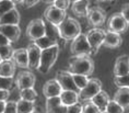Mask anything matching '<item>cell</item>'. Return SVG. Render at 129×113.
I'll list each match as a JSON object with an SVG mask.
<instances>
[{
    "mask_svg": "<svg viewBox=\"0 0 129 113\" xmlns=\"http://www.w3.org/2000/svg\"><path fill=\"white\" fill-rule=\"evenodd\" d=\"M94 62L89 55H80V56H72L69 60L68 72L75 75L91 76L94 72Z\"/></svg>",
    "mask_w": 129,
    "mask_h": 113,
    "instance_id": "6da1fadb",
    "label": "cell"
},
{
    "mask_svg": "<svg viewBox=\"0 0 129 113\" xmlns=\"http://www.w3.org/2000/svg\"><path fill=\"white\" fill-rule=\"evenodd\" d=\"M58 31L63 41H73L81 34V25L75 18L68 17L60 25H58Z\"/></svg>",
    "mask_w": 129,
    "mask_h": 113,
    "instance_id": "7a4b0ae2",
    "label": "cell"
},
{
    "mask_svg": "<svg viewBox=\"0 0 129 113\" xmlns=\"http://www.w3.org/2000/svg\"><path fill=\"white\" fill-rule=\"evenodd\" d=\"M59 52H60L59 45H55L53 47L42 51L40 66H38V70L42 74H47L50 70L51 67L55 65L58 55H59Z\"/></svg>",
    "mask_w": 129,
    "mask_h": 113,
    "instance_id": "3957f363",
    "label": "cell"
},
{
    "mask_svg": "<svg viewBox=\"0 0 129 113\" xmlns=\"http://www.w3.org/2000/svg\"><path fill=\"white\" fill-rule=\"evenodd\" d=\"M45 35H46V24L42 18L34 19L27 24L26 36L30 41L35 42Z\"/></svg>",
    "mask_w": 129,
    "mask_h": 113,
    "instance_id": "277c9868",
    "label": "cell"
},
{
    "mask_svg": "<svg viewBox=\"0 0 129 113\" xmlns=\"http://www.w3.org/2000/svg\"><path fill=\"white\" fill-rule=\"evenodd\" d=\"M107 31L113 32V33H125L129 28V23L126 21L120 12H115L113 13L107 20Z\"/></svg>",
    "mask_w": 129,
    "mask_h": 113,
    "instance_id": "5b68a950",
    "label": "cell"
},
{
    "mask_svg": "<svg viewBox=\"0 0 129 113\" xmlns=\"http://www.w3.org/2000/svg\"><path fill=\"white\" fill-rule=\"evenodd\" d=\"M102 91V82L98 78H90L88 85L79 91V98L81 101H90Z\"/></svg>",
    "mask_w": 129,
    "mask_h": 113,
    "instance_id": "8992f818",
    "label": "cell"
},
{
    "mask_svg": "<svg viewBox=\"0 0 129 113\" xmlns=\"http://www.w3.org/2000/svg\"><path fill=\"white\" fill-rule=\"evenodd\" d=\"M70 51L73 56H80V55H89L90 56L92 54V48L88 42L86 35L81 33L79 36H77L71 42Z\"/></svg>",
    "mask_w": 129,
    "mask_h": 113,
    "instance_id": "52a82bcc",
    "label": "cell"
},
{
    "mask_svg": "<svg viewBox=\"0 0 129 113\" xmlns=\"http://www.w3.org/2000/svg\"><path fill=\"white\" fill-rule=\"evenodd\" d=\"M88 42L90 44V46L92 48V53L96 54L98 51L100 50V47L103 46L105 40V35H106V31H104L103 29L100 28H93L92 30H90L88 33H85Z\"/></svg>",
    "mask_w": 129,
    "mask_h": 113,
    "instance_id": "ba28073f",
    "label": "cell"
},
{
    "mask_svg": "<svg viewBox=\"0 0 129 113\" xmlns=\"http://www.w3.org/2000/svg\"><path fill=\"white\" fill-rule=\"evenodd\" d=\"M44 17L48 21V23L58 27V25H60L66 20L67 13L64 10H61V9L55 7L54 5H50L49 7H47L46 10H45Z\"/></svg>",
    "mask_w": 129,
    "mask_h": 113,
    "instance_id": "9c48e42d",
    "label": "cell"
},
{
    "mask_svg": "<svg viewBox=\"0 0 129 113\" xmlns=\"http://www.w3.org/2000/svg\"><path fill=\"white\" fill-rule=\"evenodd\" d=\"M35 82H36V77L30 70H22L15 77V85L20 91L23 89L34 88Z\"/></svg>",
    "mask_w": 129,
    "mask_h": 113,
    "instance_id": "30bf717a",
    "label": "cell"
},
{
    "mask_svg": "<svg viewBox=\"0 0 129 113\" xmlns=\"http://www.w3.org/2000/svg\"><path fill=\"white\" fill-rule=\"evenodd\" d=\"M89 23L94 28L104 24L106 21V12L100 7H93L89 9L88 15H86Z\"/></svg>",
    "mask_w": 129,
    "mask_h": 113,
    "instance_id": "8fae6325",
    "label": "cell"
},
{
    "mask_svg": "<svg viewBox=\"0 0 129 113\" xmlns=\"http://www.w3.org/2000/svg\"><path fill=\"white\" fill-rule=\"evenodd\" d=\"M27 56H28V68L30 69H38L41 60L42 50L37 46L34 42H32L26 47Z\"/></svg>",
    "mask_w": 129,
    "mask_h": 113,
    "instance_id": "7c38bea8",
    "label": "cell"
},
{
    "mask_svg": "<svg viewBox=\"0 0 129 113\" xmlns=\"http://www.w3.org/2000/svg\"><path fill=\"white\" fill-rule=\"evenodd\" d=\"M56 79L60 83V86L62 87V90H72V91L79 92L78 88L75 85V81H73L72 75L68 70H60V72H58L56 75Z\"/></svg>",
    "mask_w": 129,
    "mask_h": 113,
    "instance_id": "4fadbf2b",
    "label": "cell"
},
{
    "mask_svg": "<svg viewBox=\"0 0 129 113\" xmlns=\"http://www.w3.org/2000/svg\"><path fill=\"white\" fill-rule=\"evenodd\" d=\"M61 92H62V87L60 86V83L58 82L56 78L48 80L43 86V93L46 97V99L54 98V97H60Z\"/></svg>",
    "mask_w": 129,
    "mask_h": 113,
    "instance_id": "5bb4252c",
    "label": "cell"
},
{
    "mask_svg": "<svg viewBox=\"0 0 129 113\" xmlns=\"http://www.w3.org/2000/svg\"><path fill=\"white\" fill-rule=\"evenodd\" d=\"M129 74V56L128 55H120L117 57L114 65V76L122 77Z\"/></svg>",
    "mask_w": 129,
    "mask_h": 113,
    "instance_id": "9a60e30c",
    "label": "cell"
},
{
    "mask_svg": "<svg viewBox=\"0 0 129 113\" xmlns=\"http://www.w3.org/2000/svg\"><path fill=\"white\" fill-rule=\"evenodd\" d=\"M0 33L4 34L11 43H14V42H18L21 36V29L19 25L5 24L0 25Z\"/></svg>",
    "mask_w": 129,
    "mask_h": 113,
    "instance_id": "2e32d148",
    "label": "cell"
},
{
    "mask_svg": "<svg viewBox=\"0 0 129 113\" xmlns=\"http://www.w3.org/2000/svg\"><path fill=\"white\" fill-rule=\"evenodd\" d=\"M12 60L14 62L15 66L20 67V68H28V56L26 48H18L14 50Z\"/></svg>",
    "mask_w": 129,
    "mask_h": 113,
    "instance_id": "e0dca14e",
    "label": "cell"
},
{
    "mask_svg": "<svg viewBox=\"0 0 129 113\" xmlns=\"http://www.w3.org/2000/svg\"><path fill=\"white\" fill-rule=\"evenodd\" d=\"M90 0H75L71 5V10L73 14L79 18H83L88 15Z\"/></svg>",
    "mask_w": 129,
    "mask_h": 113,
    "instance_id": "ac0fdd59",
    "label": "cell"
},
{
    "mask_svg": "<svg viewBox=\"0 0 129 113\" xmlns=\"http://www.w3.org/2000/svg\"><path fill=\"white\" fill-rule=\"evenodd\" d=\"M20 12L17 8H13L12 10L7 12L2 17H0V25L11 24V25H19L20 23Z\"/></svg>",
    "mask_w": 129,
    "mask_h": 113,
    "instance_id": "d6986e66",
    "label": "cell"
},
{
    "mask_svg": "<svg viewBox=\"0 0 129 113\" xmlns=\"http://www.w3.org/2000/svg\"><path fill=\"white\" fill-rule=\"evenodd\" d=\"M114 101H116L124 110L129 109V88H119L114 95Z\"/></svg>",
    "mask_w": 129,
    "mask_h": 113,
    "instance_id": "ffe728a7",
    "label": "cell"
},
{
    "mask_svg": "<svg viewBox=\"0 0 129 113\" xmlns=\"http://www.w3.org/2000/svg\"><path fill=\"white\" fill-rule=\"evenodd\" d=\"M122 43V38L120 36V34L118 33H113V32L107 31L105 35V40L103 43V46L107 47V48H117L121 45Z\"/></svg>",
    "mask_w": 129,
    "mask_h": 113,
    "instance_id": "44dd1931",
    "label": "cell"
},
{
    "mask_svg": "<svg viewBox=\"0 0 129 113\" xmlns=\"http://www.w3.org/2000/svg\"><path fill=\"white\" fill-rule=\"evenodd\" d=\"M61 103L66 106L72 105L75 103L79 102V92L78 91H72V90H62L60 95Z\"/></svg>",
    "mask_w": 129,
    "mask_h": 113,
    "instance_id": "7402d4cb",
    "label": "cell"
},
{
    "mask_svg": "<svg viewBox=\"0 0 129 113\" xmlns=\"http://www.w3.org/2000/svg\"><path fill=\"white\" fill-rule=\"evenodd\" d=\"M15 74V64L12 59L2 60L0 63V77L13 78Z\"/></svg>",
    "mask_w": 129,
    "mask_h": 113,
    "instance_id": "603a6c76",
    "label": "cell"
},
{
    "mask_svg": "<svg viewBox=\"0 0 129 113\" xmlns=\"http://www.w3.org/2000/svg\"><path fill=\"white\" fill-rule=\"evenodd\" d=\"M91 101L94 103L96 106H98L101 112H105L106 106H107L108 102L111 101V98H109V96H108L107 92L103 91V90H102V91L100 93H98V95H96L94 98L91 100Z\"/></svg>",
    "mask_w": 129,
    "mask_h": 113,
    "instance_id": "cb8c5ba5",
    "label": "cell"
},
{
    "mask_svg": "<svg viewBox=\"0 0 129 113\" xmlns=\"http://www.w3.org/2000/svg\"><path fill=\"white\" fill-rule=\"evenodd\" d=\"M18 113H33L35 111V102L26 101V100L19 99L17 101Z\"/></svg>",
    "mask_w": 129,
    "mask_h": 113,
    "instance_id": "d4e9b609",
    "label": "cell"
},
{
    "mask_svg": "<svg viewBox=\"0 0 129 113\" xmlns=\"http://www.w3.org/2000/svg\"><path fill=\"white\" fill-rule=\"evenodd\" d=\"M34 43L36 44L42 51L46 50V48H49V47H53V46H55V45H58L57 42H55L53 38H50L49 36H47V35H45V36L40 38V40L35 41Z\"/></svg>",
    "mask_w": 129,
    "mask_h": 113,
    "instance_id": "484cf974",
    "label": "cell"
},
{
    "mask_svg": "<svg viewBox=\"0 0 129 113\" xmlns=\"http://www.w3.org/2000/svg\"><path fill=\"white\" fill-rule=\"evenodd\" d=\"M20 99L26 100V101H33V102H35V100L37 99V92L35 91L34 88L23 89V90H21V91H20Z\"/></svg>",
    "mask_w": 129,
    "mask_h": 113,
    "instance_id": "4316f807",
    "label": "cell"
},
{
    "mask_svg": "<svg viewBox=\"0 0 129 113\" xmlns=\"http://www.w3.org/2000/svg\"><path fill=\"white\" fill-rule=\"evenodd\" d=\"M72 75V78H73V81H75V85L76 87L78 88V90H82L84 87L88 85L90 78L88 76H83V75H75V74H71Z\"/></svg>",
    "mask_w": 129,
    "mask_h": 113,
    "instance_id": "83f0119b",
    "label": "cell"
},
{
    "mask_svg": "<svg viewBox=\"0 0 129 113\" xmlns=\"http://www.w3.org/2000/svg\"><path fill=\"white\" fill-rule=\"evenodd\" d=\"M13 53H14V50L11 46V44L6 45V46H0V57H1L2 60L12 59Z\"/></svg>",
    "mask_w": 129,
    "mask_h": 113,
    "instance_id": "f1b7e54d",
    "label": "cell"
},
{
    "mask_svg": "<svg viewBox=\"0 0 129 113\" xmlns=\"http://www.w3.org/2000/svg\"><path fill=\"white\" fill-rule=\"evenodd\" d=\"M15 8V5L11 0H0V17Z\"/></svg>",
    "mask_w": 129,
    "mask_h": 113,
    "instance_id": "f546056e",
    "label": "cell"
},
{
    "mask_svg": "<svg viewBox=\"0 0 129 113\" xmlns=\"http://www.w3.org/2000/svg\"><path fill=\"white\" fill-rule=\"evenodd\" d=\"M62 104L60 100V97H54V98L46 99V113H49L51 110L57 108L58 105Z\"/></svg>",
    "mask_w": 129,
    "mask_h": 113,
    "instance_id": "4dcf8cb0",
    "label": "cell"
},
{
    "mask_svg": "<svg viewBox=\"0 0 129 113\" xmlns=\"http://www.w3.org/2000/svg\"><path fill=\"white\" fill-rule=\"evenodd\" d=\"M124 111L125 110L116 101H114V100H111L108 102L107 106H106V110H105V112H107V113H124Z\"/></svg>",
    "mask_w": 129,
    "mask_h": 113,
    "instance_id": "1f68e13d",
    "label": "cell"
},
{
    "mask_svg": "<svg viewBox=\"0 0 129 113\" xmlns=\"http://www.w3.org/2000/svg\"><path fill=\"white\" fill-rule=\"evenodd\" d=\"M114 83L119 88H129V74L122 77H115Z\"/></svg>",
    "mask_w": 129,
    "mask_h": 113,
    "instance_id": "d6a6232c",
    "label": "cell"
},
{
    "mask_svg": "<svg viewBox=\"0 0 129 113\" xmlns=\"http://www.w3.org/2000/svg\"><path fill=\"white\" fill-rule=\"evenodd\" d=\"M14 82L13 78H7V77H0V90H7L10 91Z\"/></svg>",
    "mask_w": 129,
    "mask_h": 113,
    "instance_id": "836d02e7",
    "label": "cell"
},
{
    "mask_svg": "<svg viewBox=\"0 0 129 113\" xmlns=\"http://www.w3.org/2000/svg\"><path fill=\"white\" fill-rule=\"evenodd\" d=\"M82 113H102V112L100 111V109L90 100V101H85V103L83 104Z\"/></svg>",
    "mask_w": 129,
    "mask_h": 113,
    "instance_id": "e575fe53",
    "label": "cell"
},
{
    "mask_svg": "<svg viewBox=\"0 0 129 113\" xmlns=\"http://www.w3.org/2000/svg\"><path fill=\"white\" fill-rule=\"evenodd\" d=\"M4 113H18L17 101H7Z\"/></svg>",
    "mask_w": 129,
    "mask_h": 113,
    "instance_id": "d590c367",
    "label": "cell"
},
{
    "mask_svg": "<svg viewBox=\"0 0 129 113\" xmlns=\"http://www.w3.org/2000/svg\"><path fill=\"white\" fill-rule=\"evenodd\" d=\"M82 110H83V105L80 104L79 102L67 106V113H82Z\"/></svg>",
    "mask_w": 129,
    "mask_h": 113,
    "instance_id": "8d00e7d4",
    "label": "cell"
},
{
    "mask_svg": "<svg viewBox=\"0 0 129 113\" xmlns=\"http://www.w3.org/2000/svg\"><path fill=\"white\" fill-rule=\"evenodd\" d=\"M55 7L61 9V10H64L66 11L67 9L69 8L70 6V0H56V1L53 4Z\"/></svg>",
    "mask_w": 129,
    "mask_h": 113,
    "instance_id": "74e56055",
    "label": "cell"
},
{
    "mask_svg": "<svg viewBox=\"0 0 129 113\" xmlns=\"http://www.w3.org/2000/svg\"><path fill=\"white\" fill-rule=\"evenodd\" d=\"M40 1L41 0H21L20 4L23 6L24 8H31V7H33V6L37 5Z\"/></svg>",
    "mask_w": 129,
    "mask_h": 113,
    "instance_id": "f35d334b",
    "label": "cell"
},
{
    "mask_svg": "<svg viewBox=\"0 0 129 113\" xmlns=\"http://www.w3.org/2000/svg\"><path fill=\"white\" fill-rule=\"evenodd\" d=\"M120 13L124 15V18L126 19V21L129 23V2H127V4H125V5H122Z\"/></svg>",
    "mask_w": 129,
    "mask_h": 113,
    "instance_id": "ab89813d",
    "label": "cell"
},
{
    "mask_svg": "<svg viewBox=\"0 0 129 113\" xmlns=\"http://www.w3.org/2000/svg\"><path fill=\"white\" fill-rule=\"evenodd\" d=\"M66 112H67V106L63 104H60V105H58L57 108L53 109L49 113H66Z\"/></svg>",
    "mask_w": 129,
    "mask_h": 113,
    "instance_id": "60d3db41",
    "label": "cell"
},
{
    "mask_svg": "<svg viewBox=\"0 0 129 113\" xmlns=\"http://www.w3.org/2000/svg\"><path fill=\"white\" fill-rule=\"evenodd\" d=\"M10 97V91L7 90H0V101H7Z\"/></svg>",
    "mask_w": 129,
    "mask_h": 113,
    "instance_id": "b9f144b4",
    "label": "cell"
},
{
    "mask_svg": "<svg viewBox=\"0 0 129 113\" xmlns=\"http://www.w3.org/2000/svg\"><path fill=\"white\" fill-rule=\"evenodd\" d=\"M10 44H11V42L4 34L0 33V46H6V45H10Z\"/></svg>",
    "mask_w": 129,
    "mask_h": 113,
    "instance_id": "7bdbcfd3",
    "label": "cell"
},
{
    "mask_svg": "<svg viewBox=\"0 0 129 113\" xmlns=\"http://www.w3.org/2000/svg\"><path fill=\"white\" fill-rule=\"evenodd\" d=\"M6 103H7V101H0V113H4L5 108H6Z\"/></svg>",
    "mask_w": 129,
    "mask_h": 113,
    "instance_id": "ee69618b",
    "label": "cell"
},
{
    "mask_svg": "<svg viewBox=\"0 0 129 113\" xmlns=\"http://www.w3.org/2000/svg\"><path fill=\"white\" fill-rule=\"evenodd\" d=\"M44 2H46V4H50V5H53L55 1H56V0H43Z\"/></svg>",
    "mask_w": 129,
    "mask_h": 113,
    "instance_id": "f6af8a7d",
    "label": "cell"
},
{
    "mask_svg": "<svg viewBox=\"0 0 129 113\" xmlns=\"http://www.w3.org/2000/svg\"><path fill=\"white\" fill-rule=\"evenodd\" d=\"M11 1L13 2L14 5H15V4H20V2H21V0H11Z\"/></svg>",
    "mask_w": 129,
    "mask_h": 113,
    "instance_id": "bcb514c9",
    "label": "cell"
},
{
    "mask_svg": "<svg viewBox=\"0 0 129 113\" xmlns=\"http://www.w3.org/2000/svg\"><path fill=\"white\" fill-rule=\"evenodd\" d=\"M96 1H101L102 2V1H106V0H96Z\"/></svg>",
    "mask_w": 129,
    "mask_h": 113,
    "instance_id": "7dc6e473",
    "label": "cell"
},
{
    "mask_svg": "<svg viewBox=\"0 0 129 113\" xmlns=\"http://www.w3.org/2000/svg\"><path fill=\"white\" fill-rule=\"evenodd\" d=\"M33 113H40V112H37V111H34Z\"/></svg>",
    "mask_w": 129,
    "mask_h": 113,
    "instance_id": "c3c4849f",
    "label": "cell"
},
{
    "mask_svg": "<svg viewBox=\"0 0 129 113\" xmlns=\"http://www.w3.org/2000/svg\"><path fill=\"white\" fill-rule=\"evenodd\" d=\"M2 62V59H1V57H0V63H1Z\"/></svg>",
    "mask_w": 129,
    "mask_h": 113,
    "instance_id": "681fc988",
    "label": "cell"
},
{
    "mask_svg": "<svg viewBox=\"0 0 129 113\" xmlns=\"http://www.w3.org/2000/svg\"><path fill=\"white\" fill-rule=\"evenodd\" d=\"M102 113H107V112H102Z\"/></svg>",
    "mask_w": 129,
    "mask_h": 113,
    "instance_id": "f907efd6",
    "label": "cell"
},
{
    "mask_svg": "<svg viewBox=\"0 0 129 113\" xmlns=\"http://www.w3.org/2000/svg\"><path fill=\"white\" fill-rule=\"evenodd\" d=\"M66 113H67V112H66Z\"/></svg>",
    "mask_w": 129,
    "mask_h": 113,
    "instance_id": "816d5d0a",
    "label": "cell"
}]
</instances>
